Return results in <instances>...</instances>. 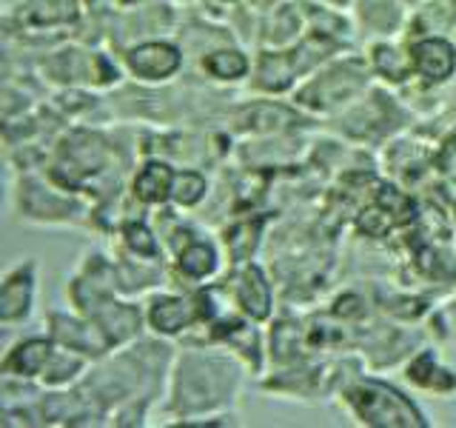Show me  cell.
Returning a JSON list of instances; mask_svg holds the SVG:
<instances>
[{
    "instance_id": "8992f818",
    "label": "cell",
    "mask_w": 456,
    "mask_h": 428,
    "mask_svg": "<svg viewBox=\"0 0 456 428\" xmlns=\"http://www.w3.org/2000/svg\"><path fill=\"white\" fill-rule=\"evenodd\" d=\"M185 323V309L180 300H160L151 309V325L157 332H180Z\"/></svg>"
},
{
    "instance_id": "ba28073f",
    "label": "cell",
    "mask_w": 456,
    "mask_h": 428,
    "mask_svg": "<svg viewBox=\"0 0 456 428\" xmlns=\"http://www.w3.org/2000/svg\"><path fill=\"white\" fill-rule=\"evenodd\" d=\"M200 194H203V180L197 175H180L171 183V197H175L177 203H194Z\"/></svg>"
},
{
    "instance_id": "277c9868",
    "label": "cell",
    "mask_w": 456,
    "mask_h": 428,
    "mask_svg": "<svg viewBox=\"0 0 456 428\" xmlns=\"http://www.w3.org/2000/svg\"><path fill=\"white\" fill-rule=\"evenodd\" d=\"M20 9H26V21L40 29L71 23L77 12L75 0H26Z\"/></svg>"
},
{
    "instance_id": "7a4b0ae2",
    "label": "cell",
    "mask_w": 456,
    "mask_h": 428,
    "mask_svg": "<svg viewBox=\"0 0 456 428\" xmlns=\"http://www.w3.org/2000/svg\"><path fill=\"white\" fill-rule=\"evenodd\" d=\"M54 349H57V342L52 337H28L18 342V346H12V351L0 360V374L23 377V380L40 377Z\"/></svg>"
},
{
    "instance_id": "3957f363",
    "label": "cell",
    "mask_w": 456,
    "mask_h": 428,
    "mask_svg": "<svg viewBox=\"0 0 456 428\" xmlns=\"http://www.w3.org/2000/svg\"><path fill=\"white\" fill-rule=\"evenodd\" d=\"M126 63L140 80H166L177 71L180 52L168 43H142V46L128 52Z\"/></svg>"
},
{
    "instance_id": "5b68a950",
    "label": "cell",
    "mask_w": 456,
    "mask_h": 428,
    "mask_svg": "<svg viewBox=\"0 0 456 428\" xmlns=\"http://www.w3.org/2000/svg\"><path fill=\"white\" fill-rule=\"evenodd\" d=\"M171 183H175V175L166 163H149L134 180V194L142 203H163L171 194Z\"/></svg>"
},
{
    "instance_id": "52a82bcc",
    "label": "cell",
    "mask_w": 456,
    "mask_h": 428,
    "mask_svg": "<svg viewBox=\"0 0 456 428\" xmlns=\"http://www.w3.org/2000/svg\"><path fill=\"white\" fill-rule=\"evenodd\" d=\"M180 263L191 277H206L214 268V251L208 246H189Z\"/></svg>"
},
{
    "instance_id": "6da1fadb",
    "label": "cell",
    "mask_w": 456,
    "mask_h": 428,
    "mask_svg": "<svg viewBox=\"0 0 456 428\" xmlns=\"http://www.w3.org/2000/svg\"><path fill=\"white\" fill-rule=\"evenodd\" d=\"M37 300V260L23 257L0 275V325H23Z\"/></svg>"
}]
</instances>
